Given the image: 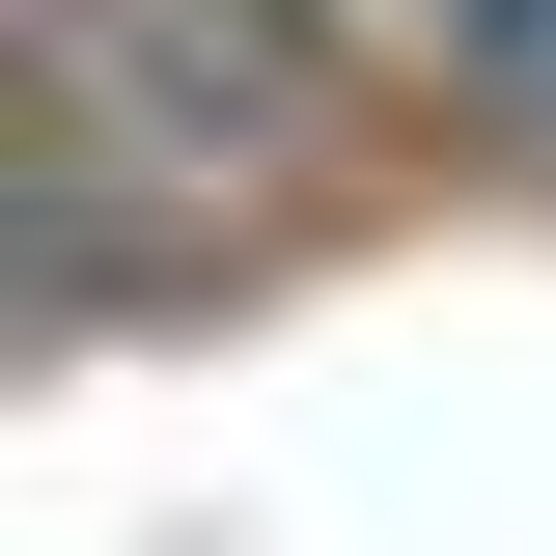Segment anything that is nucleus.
<instances>
[{
  "label": "nucleus",
  "instance_id": "1",
  "mask_svg": "<svg viewBox=\"0 0 556 556\" xmlns=\"http://www.w3.org/2000/svg\"><path fill=\"white\" fill-rule=\"evenodd\" d=\"M390 84L306 0H0V334L112 362L167 306H278L390 223Z\"/></svg>",
  "mask_w": 556,
  "mask_h": 556
},
{
  "label": "nucleus",
  "instance_id": "2",
  "mask_svg": "<svg viewBox=\"0 0 556 556\" xmlns=\"http://www.w3.org/2000/svg\"><path fill=\"white\" fill-rule=\"evenodd\" d=\"M362 84H390L417 167H473V195H556V0H306Z\"/></svg>",
  "mask_w": 556,
  "mask_h": 556
}]
</instances>
